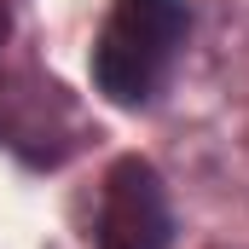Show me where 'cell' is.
<instances>
[{"label": "cell", "instance_id": "obj_1", "mask_svg": "<svg viewBox=\"0 0 249 249\" xmlns=\"http://www.w3.org/2000/svg\"><path fill=\"white\" fill-rule=\"evenodd\" d=\"M186 0H116L93 41V87L110 105H145L186 41Z\"/></svg>", "mask_w": 249, "mask_h": 249}, {"label": "cell", "instance_id": "obj_2", "mask_svg": "<svg viewBox=\"0 0 249 249\" xmlns=\"http://www.w3.org/2000/svg\"><path fill=\"white\" fill-rule=\"evenodd\" d=\"M93 244L99 249H168L174 244L168 191L145 157H122L105 174V209H99Z\"/></svg>", "mask_w": 249, "mask_h": 249}, {"label": "cell", "instance_id": "obj_3", "mask_svg": "<svg viewBox=\"0 0 249 249\" xmlns=\"http://www.w3.org/2000/svg\"><path fill=\"white\" fill-rule=\"evenodd\" d=\"M6 35H12V18H6V12H0V47H6Z\"/></svg>", "mask_w": 249, "mask_h": 249}]
</instances>
